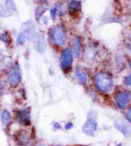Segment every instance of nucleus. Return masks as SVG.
I'll return each instance as SVG.
<instances>
[{
    "instance_id": "obj_1",
    "label": "nucleus",
    "mask_w": 131,
    "mask_h": 146,
    "mask_svg": "<svg viewBox=\"0 0 131 146\" xmlns=\"http://www.w3.org/2000/svg\"><path fill=\"white\" fill-rule=\"evenodd\" d=\"M95 82L98 89L103 92H110L113 86L112 77L105 72H100L95 76Z\"/></svg>"
},
{
    "instance_id": "obj_2",
    "label": "nucleus",
    "mask_w": 131,
    "mask_h": 146,
    "mask_svg": "<svg viewBox=\"0 0 131 146\" xmlns=\"http://www.w3.org/2000/svg\"><path fill=\"white\" fill-rule=\"evenodd\" d=\"M52 42L57 46H61L66 41V33L64 28L61 25L57 26L52 31Z\"/></svg>"
},
{
    "instance_id": "obj_3",
    "label": "nucleus",
    "mask_w": 131,
    "mask_h": 146,
    "mask_svg": "<svg viewBox=\"0 0 131 146\" xmlns=\"http://www.w3.org/2000/svg\"><path fill=\"white\" fill-rule=\"evenodd\" d=\"M131 100V93L127 91L120 92L115 97V101L119 109L124 110L129 105Z\"/></svg>"
},
{
    "instance_id": "obj_4",
    "label": "nucleus",
    "mask_w": 131,
    "mask_h": 146,
    "mask_svg": "<svg viewBox=\"0 0 131 146\" xmlns=\"http://www.w3.org/2000/svg\"><path fill=\"white\" fill-rule=\"evenodd\" d=\"M73 52L70 48L64 49L61 56V66L64 71H68L72 67L73 62Z\"/></svg>"
},
{
    "instance_id": "obj_5",
    "label": "nucleus",
    "mask_w": 131,
    "mask_h": 146,
    "mask_svg": "<svg viewBox=\"0 0 131 146\" xmlns=\"http://www.w3.org/2000/svg\"><path fill=\"white\" fill-rule=\"evenodd\" d=\"M98 124L93 115L88 116V119L82 127V131L86 135L93 136L97 130Z\"/></svg>"
},
{
    "instance_id": "obj_6",
    "label": "nucleus",
    "mask_w": 131,
    "mask_h": 146,
    "mask_svg": "<svg viewBox=\"0 0 131 146\" xmlns=\"http://www.w3.org/2000/svg\"><path fill=\"white\" fill-rule=\"evenodd\" d=\"M17 121L23 126H28L31 124L30 111L28 108H22L19 110L16 113Z\"/></svg>"
},
{
    "instance_id": "obj_7",
    "label": "nucleus",
    "mask_w": 131,
    "mask_h": 146,
    "mask_svg": "<svg viewBox=\"0 0 131 146\" xmlns=\"http://www.w3.org/2000/svg\"><path fill=\"white\" fill-rule=\"evenodd\" d=\"M9 80L10 85L14 87L17 86L21 82V74L19 67L15 66L10 69L9 74Z\"/></svg>"
},
{
    "instance_id": "obj_8",
    "label": "nucleus",
    "mask_w": 131,
    "mask_h": 146,
    "mask_svg": "<svg viewBox=\"0 0 131 146\" xmlns=\"http://www.w3.org/2000/svg\"><path fill=\"white\" fill-rule=\"evenodd\" d=\"M15 140L19 145H25L30 142L31 135L27 130L21 129L15 135Z\"/></svg>"
},
{
    "instance_id": "obj_9",
    "label": "nucleus",
    "mask_w": 131,
    "mask_h": 146,
    "mask_svg": "<svg viewBox=\"0 0 131 146\" xmlns=\"http://www.w3.org/2000/svg\"><path fill=\"white\" fill-rule=\"evenodd\" d=\"M115 127L117 129L122 133L125 137H130L131 135V127L122 120H118L115 122Z\"/></svg>"
},
{
    "instance_id": "obj_10",
    "label": "nucleus",
    "mask_w": 131,
    "mask_h": 146,
    "mask_svg": "<svg viewBox=\"0 0 131 146\" xmlns=\"http://www.w3.org/2000/svg\"><path fill=\"white\" fill-rule=\"evenodd\" d=\"M73 54L76 58H79L81 54V42L80 39L76 37L73 40Z\"/></svg>"
},
{
    "instance_id": "obj_11",
    "label": "nucleus",
    "mask_w": 131,
    "mask_h": 146,
    "mask_svg": "<svg viewBox=\"0 0 131 146\" xmlns=\"http://www.w3.org/2000/svg\"><path fill=\"white\" fill-rule=\"evenodd\" d=\"M35 47L36 50L38 52H39V53H43V52L45 51L46 44L43 36H38L37 37L36 40H35Z\"/></svg>"
},
{
    "instance_id": "obj_12",
    "label": "nucleus",
    "mask_w": 131,
    "mask_h": 146,
    "mask_svg": "<svg viewBox=\"0 0 131 146\" xmlns=\"http://www.w3.org/2000/svg\"><path fill=\"white\" fill-rule=\"evenodd\" d=\"M68 7L71 12H75L80 9V0H68Z\"/></svg>"
},
{
    "instance_id": "obj_13",
    "label": "nucleus",
    "mask_w": 131,
    "mask_h": 146,
    "mask_svg": "<svg viewBox=\"0 0 131 146\" xmlns=\"http://www.w3.org/2000/svg\"><path fill=\"white\" fill-rule=\"evenodd\" d=\"M75 76L76 78H77V80L78 81L80 84L82 85H85L86 83H87L88 81V77L87 75H86V73L81 71V70L77 69L75 72Z\"/></svg>"
},
{
    "instance_id": "obj_14",
    "label": "nucleus",
    "mask_w": 131,
    "mask_h": 146,
    "mask_svg": "<svg viewBox=\"0 0 131 146\" xmlns=\"http://www.w3.org/2000/svg\"><path fill=\"white\" fill-rule=\"evenodd\" d=\"M1 120L4 125H9L11 122V116L9 112L7 110L3 111L1 114Z\"/></svg>"
},
{
    "instance_id": "obj_15",
    "label": "nucleus",
    "mask_w": 131,
    "mask_h": 146,
    "mask_svg": "<svg viewBox=\"0 0 131 146\" xmlns=\"http://www.w3.org/2000/svg\"><path fill=\"white\" fill-rule=\"evenodd\" d=\"M47 9V7L44 6V5H41L39 6L36 10V19L39 20L44 12H46Z\"/></svg>"
},
{
    "instance_id": "obj_16",
    "label": "nucleus",
    "mask_w": 131,
    "mask_h": 146,
    "mask_svg": "<svg viewBox=\"0 0 131 146\" xmlns=\"http://www.w3.org/2000/svg\"><path fill=\"white\" fill-rule=\"evenodd\" d=\"M27 38V36L24 33H21L17 37V43L18 44H22L25 42V40Z\"/></svg>"
},
{
    "instance_id": "obj_17",
    "label": "nucleus",
    "mask_w": 131,
    "mask_h": 146,
    "mask_svg": "<svg viewBox=\"0 0 131 146\" xmlns=\"http://www.w3.org/2000/svg\"><path fill=\"white\" fill-rule=\"evenodd\" d=\"M7 3L8 4L7 6H8V7H9V9L12 10H15L14 3H13V1H12V0H8V1H7Z\"/></svg>"
},
{
    "instance_id": "obj_18",
    "label": "nucleus",
    "mask_w": 131,
    "mask_h": 146,
    "mask_svg": "<svg viewBox=\"0 0 131 146\" xmlns=\"http://www.w3.org/2000/svg\"><path fill=\"white\" fill-rule=\"evenodd\" d=\"M125 85H127L128 86H131V74L129 75L128 76L125 78Z\"/></svg>"
},
{
    "instance_id": "obj_19",
    "label": "nucleus",
    "mask_w": 131,
    "mask_h": 146,
    "mask_svg": "<svg viewBox=\"0 0 131 146\" xmlns=\"http://www.w3.org/2000/svg\"><path fill=\"white\" fill-rule=\"evenodd\" d=\"M125 117H126V119L127 121L131 122V108H130L128 110L126 114H125Z\"/></svg>"
},
{
    "instance_id": "obj_20",
    "label": "nucleus",
    "mask_w": 131,
    "mask_h": 146,
    "mask_svg": "<svg viewBox=\"0 0 131 146\" xmlns=\"http://www.w3.org/2000/svg\"><path fill=\"white\" fill-rule=\"evenodd\" d=\"M50 13H51V17L53 19L55 18L56 14H57V9H52L50 10Z\"/></svg>"
},
{
    "instance_id": "obj_21",
    "label": "nucleus",
    "mask_w": 131,
    "mask_h": 146,
    "mask_svg": "<svg viewBox=\"0 0 131 146\" xmlns=\"http://www.w3.org/2000/svg\"><path fill=\"white\" fill-rule=\"evenodd\" d=\"M72 127H73V124L72 123V122H68V123L66 124V126H65V127L67 129H70Z\"/></svg>"
},
{
    "instance_id": "obj_22",
    "label": "nucleus",
    "mask_w": 131,
    "mask_h": 146,
    "mask_svg": "<svg viewBox=\"0 0 131 146\" xmlns=\"http://www.w3.org/2000/svg\"><path fill=\"white\" fill-rule=\"evenodd\" d=\"M1 39L2 40V41H3V42H7V36L5 35H1Z\"/></svg>"
},
{
    "instance_id": "obj_23",
    "label": "nucleus",
    "mask_w": 131,
    "mask_h": 146,
    "mask_svg": "<svg viewBox=\"0 0 131 146\" xmlns=\"http://www.w3.org/2000/svg\"><path fill=\"white\" fill-rule=\"evenodd\" d=\"M127 45H128V47H129V50L131 51V37H130V38H129V40H128Z\"/></svg>"
},
{
    "instance_id": "obj_24",
    "label": "nucleus",
    "mask_w": 131,
    "mask_h": 146,
    "mask_svg": "<svg viewBox=\"0 0 131 146\" xmlns=\"http://www.w3.org/2000/svg\"><path fill=\"white\" fill-rule=\"evenodd\" d=\"M38 1H40V2H44V1H46V0H37Z\"/></svg>"
},
{
    "instance_id": "obj_25",
    "label": "nucleus",
    "mask_w": 131,
    "mask_h": 146,
    "mask_svg": "<svg viewBox=\"0 0 131 146\" xmlns=\"http://www.w3.org/2000/svg\"><path fill=\"white\" fill-rule=\"evenodd\" d=\"M130 68H131V61L130 62Z\"/></svg>"
},
{
    "instance_id": "obj_26",
    "label": "nucleus",
    "mask_w": 131,
    "mask_h": 146,
    "mask_svg": "<svg viewBox=\"0 0 131 146\" xmlns=\"http://www.w3.org/2000/svg\"><path fill=\"white\" fill-rule=\"evenodd\" d=\"M39 146H45V145H39Z\"/></svg>"
},
{
    "instance_id": "obj_27",
    "label": "nucleus",
    "mask_w": 131,
    "mask_h": 146,
    "mask_svg": "<svg viewBox=\"0 0 131 146\" xmlns=\"http://www.w3.org/2000/svg\"><path fill=\"white\" fill-rule=\"evenodd\" d=\"M117 146H122L121 145H117Z\"/></svg>"
}]
</instances>
